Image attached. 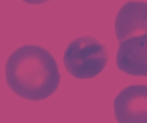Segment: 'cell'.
<instances>
[{"label":"cell","mask_w":147,"mask_h":123,"mask_svg":"<svg viewBox=\"0 0 147 123\" xmlns=\"http://www.w3.org/2000/svg\"><path fill=\"white\" fill-rule=\"evenodd\" d=\"M0 2H1V0H0Z\"/></svg>","instance_id":"52a82bcc"},{"label":"cell","mask_w":147,"mask_h":123,"mask_svg":"<svg viewBox=\"0 0 147 123\" xmlns=\"http://www.w3.org/2000/svg\"><path fill=\"white\" fill-rule=\"evenodd\" d=\"M63 62L68 74L79 80L99 75L109 62L107 46L91 36L72 40L66 47Z\"/></svg>","instance_id":"7a4b0ae2"},{"label":"cell","mask_w":147,"mask_h":123,"mask_svg":"<svg viewBox=\"0 0 147 123\" xmlns=\"http://www.w3.org/2000/svg\"><path fill=\"white\" fill-rule=\"evenodd\" d=\"M24 3H29V4H34V5H40V4H43L45 3L49 2L50 0H22Z\"/></svg>","instance_id":"8992f818"},{"label":"cell","mask_w":147,"mask_h":123,"mask_svg":"<svg viewBox=\"0 0 147 123\" xmlns=\"http://www.w3.org/2000/svg\"><path fill=\"white\" fill-rule=\"evenodd\" d=\"M115 33L119 43L147 33V2L129 1L124 3L115 15Z\"/></svg>","instance_id":"5b68a950"},{"label":"cell","mask_w":147,"mask_h":123,"mask_svg":"<svg viewBox=\"0 0 147 123\" xmlns=\"http://www.w3.org/2000/svg\"><path fill=\"white\" fill-rule=\"evenodd\" d=\"M5 80L18 97L41 101L57 91L61 76L54 57L47 50L35 45H24L8 57Z\"/></svg>","instance_id":"6da1fadb"},{"label":"cell","mask_w":147,"mask_h":123,"mask_svg":"<svg viewBox=\"0 0 147 123\" xmlns=\"http://www.w3.org/2000/svg\"><path fill=\"white\" fill-rule=\"evenodd\" d=\"M114 114L119 122H147V85L125 87L114 101Z\"/></svg>","instance_id":"3957f363"},{"label":"cell","mask_w":147,"mask_h":123,"mask_svg":"<svg viewBox=\"0 0 147 123\" xmlns=\"http://www.w3.org/2000/svg\"><path fill=\"white\" fill-rule=\"evenodd\" d=\"M116 65L127 74L147 77V33L131 37L120 43Z\"/></svg>","instance_id":"277c9868"}]
</instances>
